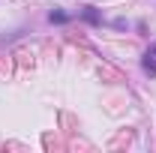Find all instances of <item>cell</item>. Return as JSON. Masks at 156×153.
Wrapping results in <instances>:
<instances>
[{"label":"cell","instance_id":"1","mask_svg":"<svg viewBox=\"0 0 156 153\" xmlns=\"http://www.w3.org/2000/svg\"><path fill=\"white\" fill-rule=\"evenodd\" d=\"M78 18L81 21H87V24H90V27H99V24H102V9H99V6H81V9H78Z\"/></svg>","mask_w":156,"mask_h":153},{"label":"cell","instance_id":"2","mask_svg":"<svg viewBox=\"0 0 156 153\" xmlns=\"http://www.w3.org/2000/svg\"><path fill=\"white\" fill-rule=\"evenodd\" d=\"M141 66H144V72L153 78L156 75V42H150V48L144 51V60H141Z\"/></svg>","mask_w":156,"mask_h":153},{"label":"cell","instance_id":"3","mask_svg":"<svg viewBox=\"0 0 156 153\" xmlns=\"http://www.w3.org/2000/svg\"><path fill=\"white\" fill-rule=\"evenodd\" d=\"M48 21H51V24H69L72 15H69V12H63V9H51V12H48Z\"/></svg>","mask_w":156,"mask_h":153}]
</instances>
